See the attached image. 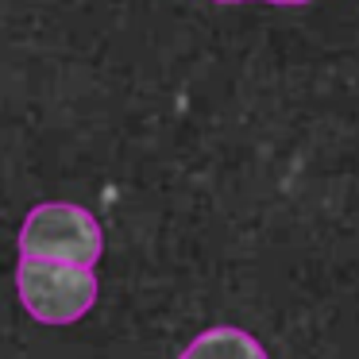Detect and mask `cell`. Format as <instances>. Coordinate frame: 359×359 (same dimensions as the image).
Masks as SVG:
<instances>
[{
  "label": "cell",
  "mask_w": 359,
  "mask_h": 359,
  "mask_svg": "<svg viewBox=\"0 0 359 359\" xmlns=\"http://www.w3.org/2000/svg\"><path fill=\"white\" fill-rule=\"evenodd\" d=\"M101 220L70 201L35 205L20 228V259H47V263H70L93 271L101 263Z\"/></svg>",
  "instance_id": "obj_1"
},
{
  "label": "cell",
  "mask_w": 359,
  "mask_h": 359,
  "mask_svg": "<svg viewBox=\"0 0 359 359\" xmlns=\"http://www.w3.org/2000/svg\"><path fill=\"white\" fill-rule=\"evenodd\" d=\"M16 294L39 325H78L97 305L101 282H97V271H89V266L20 259Z\"/></svg>",
  "instance_id": "obj_2"
},
{
  "label": "cell",
  "mask_w": 359,
  "mask_h": 359,
  "mask_svg": "<svg viewBox=\"0 0 359 359\" xmlns=\"http://www.w3.org/2000/svg\"><path fill=\"white\" fill-rule=\"evenodd\" d=\"M178 359H271V355L251 332H243L236 325H217L194 336V344Z\"/></svg>",
  "instance_id": "obj_3"
},
{
  "label": "cell",
  "mask_w": 359,
  "mask_h": 359,
  "mask_svg": "<svg viewBox=\"0 0 359 359\" xmlns=\"http://www.w3.org/2000/svg\"><path fill=\"white\" fill-rule=\"evenodd\" d=\"M266 4H309V0H266Z\"/></svg>",
  "instance_id": "obj_4"
},
{
  "label": "cell",
  "mask_w": 359,
  "mask_h": 359,
  "mask_svg": "<svg viewBox=\"0 0 359 359\" xmlns=\"http://www.w3.org/2000/svg\"><path fill=\"white\" fill-rule=\"evenodd\" d=\"M217 4H243V0H217Z\"/></svg>",
  "instance_id": "obj_5"
}]
</instances>
